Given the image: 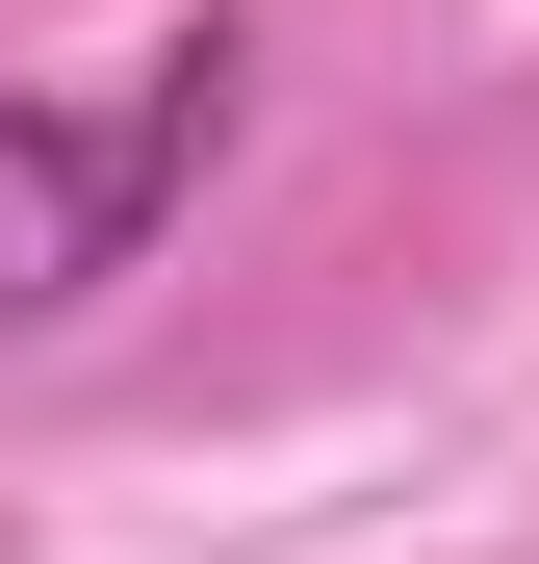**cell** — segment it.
<instances>
[{"mask_svg":"<svg viewBox=\"0 0 539 564\" xmlns=\"http://www.w3.org/2000/svg\"><path fill=\"white\" fill-rule=\"evenodd\" d=\"M231 26H154L104 104H26V77H0V334H52V308H104V282L180 231V180L231 154Z\"/></svg>","mask_w":539,"mask_h":564,"instance_id":"cell-1","label":"cell"}]
</instances>
